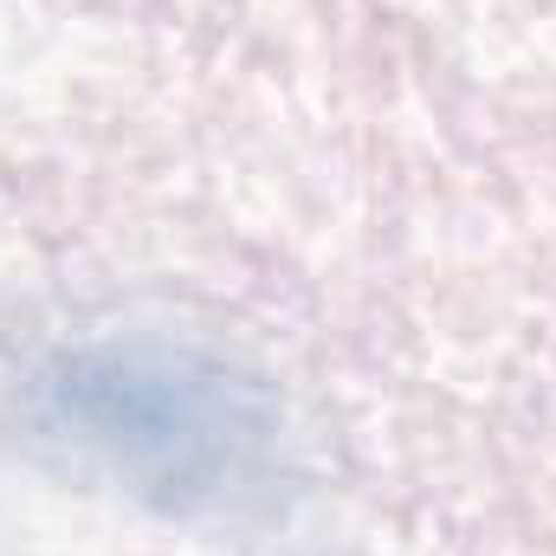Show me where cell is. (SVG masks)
<instances>
[{
  "mask_svg": "<svg viewBox=\"0 0 556 556\" xmlns=\"http://www.w3.org/2000/svg\"><path fill=\"white\" fill-rule=\"evenodd\" d=\"M46 389L59 395L85 446L111 453L124 472L168 485V498L220 492V479H233L260 446L253 402L227 389V376L214 369L188 376V363L168 356H137V350L72 356Z\"/></svg>",
  "mask_w": 556,
  "mask_h": 556,
  "instance_id": "1",
  "label": "cell"
}]
</instances>
